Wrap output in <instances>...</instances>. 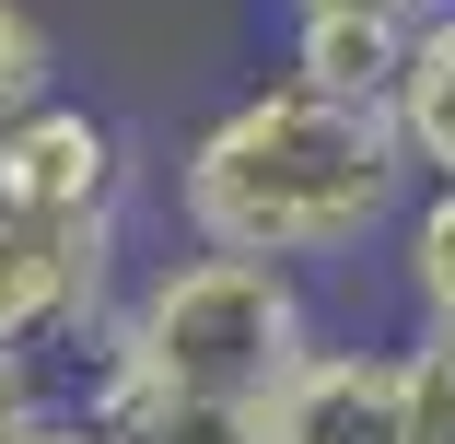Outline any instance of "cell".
Instances as JSON below:
<instances>
[{
    "label": "cell",
    "mask_w": 455,
    "mask_h": 444,
    "mask_svg": "<svg viewBox=\"0 0 455 444\" xmlns=\"http://www.w3.org/2000/svg\"><path fill=\"white\" fill-rule=\"evenodd\" d=\"M443 0H292V24H386V36H409V24H432Z\"/></svg>",
    "instance_id": "obj_13"
},
{
    "label": "cell",
    "mask_w": 455,
    "mask_h": 444,
    "mask_svg": "<svg viewBox=\"0 0 455 444\" xmlns=\"http://www.w3.org/2000/svg\"><path fill=\"white\" fill-rule=\"evenodd\" d=\"M397 375H409V444H455V327H409Z\"/></svg>",
    "instance_id": "obj_11"
},
{
    "label": "cell",
    "mask_w": 455,
    "mask_h": 444,
    "mask_svg": "<svg viewBox=\"0 0 455 444\" xmlns=\"http://www.w3.org/2000/svg\"><path fill=\"white\" fill-rule=\"evenodd\" d=\"M315 351V293L304 270L268 257H152L117 293L94 363H70L82 386H140V398H211V409H257L292 363Z\"/></svg>",
    "instance_id": "obj_2"
},
{
    "label": "cell",
    "mask_w": 455,
    "mask_h": 444,
    "mask_svg": "<svg viewBox=\"0 0 455 444\" xmlns=\"http://www.w3.org/2000/svg\"><path fill=\"white\" fill-rule=\"evenodd\" d=\"M397 47H409V36H386V24H292L281 82L339 94V106H386V94H397Z\"/></svg>",
    "instance_id": "obj_7"
},
{
    "label": "cell",
    "mask_w": 455,
    "mask_h": 444,
    "mask_svg": "<svg viewBox=\"0 0 455 444\" xmlns=\"http://www.w3.org/2000/svg\"><path fill=\"white\" fill-rule=\"evenodd\" d=\"M397 281L420 327H455V188H409L397 211Z\"/></svg>",
    "instance_id": "obj_9"
},
{
    "label": "cell",
    "mask_w": 455,
    "mask_h": 444,
    "mask_svg": "<svg viewBox=\"0 0 455 444\" xmlns=\"http://www.w3.org/2000/svg\"><path fill=\"white\" fill-rule=\"evenodd\" d=\"M0 199L59 211V222H117L129 199V129L82 94H47L36 117L0 129Z\"/></svg>",
    "instance_id": "obj_5"
},
{
    "label": "cell",
    "mask_w": 455,
    "mask_h": 444,
    "mask_svg": "<svg viewBox=\"0 0 455 444\" xmlns=\"http://www.w3.org/2000/svg\"><path fill=\"white\" fill-rule=\"evenodd\" d=\"M59 398H70V363H47V351H12V339H0V444L36 432Z\"/></svg>",
    "instance_id": "obj_12"
},
{
    "label": "cell",
    "mask_w": 455,
    "mask_h": 444,
    "mask_svg": "<svg viewBox=\"0 0 455 444\" xmlns=\"http://www.w3.org/2000/svg\"><path fill=\"white\" fill-rule=\"evenodd\" d=\"M12 444H117V432H106L94 409H82V398H59V409H47L36 432H12Z\"/></svg>",
    "instance_id": "obj_14"
},
{
    "label": "cell",
    "mask_w": 455,
    "mask_h": 444,
    "mask_svg": "<svg viewBox=\"0 0 455 444\" xmlns=\"http://www.w3.org/2000/svg\"><path fill=\"white\" fill-rule=\"evenodd\" d=\"M117 316V222H59L0 199V339L12 351H82Z\"/></svg>",
    "instance_id": "obj_3"
},
{
    "label": "cell",
    "mask_w": 455,
    "mask_h": 444,
    "mask_svg": "<svg viewBox=\"0 0 455 444\" xmlns=\"http://www.w3.org/2000/svg\"><path fill=\"white\" fill-rule=\"evenodd\" d=\"M409 152L386 106H339L268 70L257 94H234L188 152H175V222L211 257H268V270H315L397 234L409 211Z\"/></svg>",
    "instance_id": "obj_1"
},
{
    "label": "cell",
    "mask_w": 455,
    "mask_h": 444,
    "mask_svg": "<svg viewBox=\"0 0 455 444\" xmlns=\"http://www.w3.org/2000/svg\"><path fill=\"white\" fill-rule=\"evenodd\" d=\"M386 129H397V152H409L420 188H455V0H443L432 24H409V47H397V94H386Z\"/></svg>",
    "instance_id": "obj_6"
},
{
    "label": "cell",
    "mask_w": 455,
    "mask_h": 444,
    "mask_svg": "<svg viewBox=\"0 0 455 444\" xmlns=\"http://www.w3.org/2000/svg\"><path fill=\"white\" fill-rule=\"evenodd\" d=\"M59 94V36L36 24V0H0V129L36 117Z\"/></svg>",
    "instance_id": "obj_10"
},
{
    "label": "cell",
    "mask_w": 455,
    "mask_h": 444,
    "mask_svg": "<svg viewBox=\"0 0 455 444\" xmlns=\"http://www.w3.org/2000/svg\"><path fill=\"white\" fill-rule=\"evenodd\" d=\"M257 444H409V375L397 339H315L257 398Z\"/></svg>",
    "instance_id": "obj_4"
},
{
    "label": "cell",
    "mask_w": 455,
    "mask_h": 444,
    "mask_svg": "<svg viewBox=\"0 0 455 444\" xmlns=\"http://www.w3.org/2000/svg\"><path fill=\"white\" fill-rule=\"evenodd\" d=\"M70 398L117 444H257V409H211V398H140V386H82V375H70Z\"/></svg>",
    "instance_id": "obj_8"
}]
</instances>
